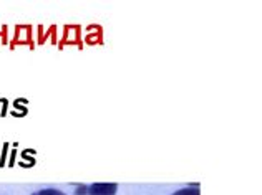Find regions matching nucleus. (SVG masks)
<instances>
[{"mask_svg":"<svg viewBox=\"0 0 262 195\" xmlns=\"http://www.w3.org/2000/svg\"><path fill=\"white\" fill-rule=\"evenodd\" d=\"M86 189H88L86 185H81V187H78L77 192H75V195H86Z\"/></svg>","mask_w":262,"mask_h":195,"instance_id":"20e7f679","label":"nucleus"},{"mask_svg":"<svg viewBox=\"0 0 262 195\" xmlns=\"http://www.w3.org/2000/svg\"><path fill=\"white\" fill-rule=\"evenodd\" d=\"M118 190V184L113 182H98V184H92L86 189V195H115Z\"/></svg>","mask_w":262,"mask_h":195,"instance_id":"f257e3e1","label":"nucleus"},{"mask_svg":"<svg viewBox=\"0 0 262 195\" xmlns=\"http://www.w3.org/2000/svg\"><path fill=\"white\" fill-rule=\"evenodd\" d=\"M33 195H67V193H63L58 189H42V190L35 192Z\"/></svg>","mask_w":262,"mask_h":195,"instance_id":"7ed1b4c3","label":"nucleus"},{"mask_svg":"<svg viewBox=\"0 0 262 195\" xmlns=\"http://www.w3.org/2000/svg\"><path fill=\"white\" fill-rule=\"evenodd\" d=\"M173 195H201V193H199L198 185H194V187H186V189L178 190V192H174Z\"/></svg>","mask_w":262,"mask_h":195,"instance_id":"f03ea898","label":"nucleus"}]
</instances>
